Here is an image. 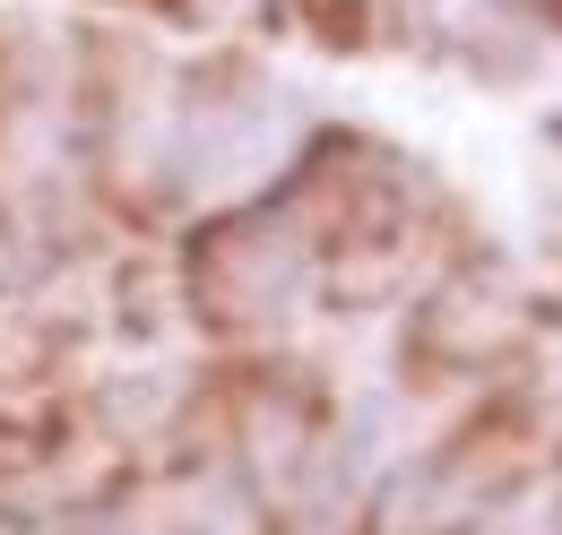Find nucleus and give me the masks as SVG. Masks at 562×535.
I'll return each mask as SVG.
<instances>
[{
	"label": "nucleus",
	"mask_w": 562,
	"mask_h": 535,
	"mask_svg": "<svg viewBox=\"0 0 562 535\" xmlns=\"http://www.w3.org/2000/svg\"><path fill=\"white\" fill-rule=\"evenodd\" d=\"M554 138H562V122H554Z\"/></svg>",
	"instance_id": "nucleus-2"
},
{
	"label": "nucleus",
	"mask_w": 562,
	"mask_h": 535,
	"mask_svg": "<svg viewBox=\"0 0 562 535\" xmlns=\"http://www.w3.org/2000/svg\"><path fill=\"white\" fill-rule=\"evenodd\" d=\"M303 9H312V18H347L355 0H303Z\"/></svg>",
	"instance_id": "nucleus-1"
}]
</instances>
